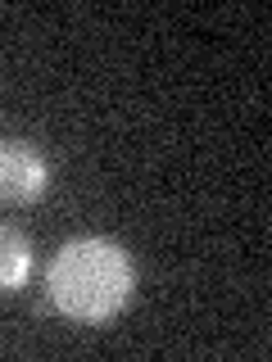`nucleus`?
Here are the masks:
<instances>
[{"label": "nucleus", "instance_id": "f257e3e1", "mask_svg": "<svg viewBox=\"0 0 272 362\" xmlns=\"http://www.w3.org/2000/svg\"><path fill=\"white\" fill-rule=\"evenodd\" d=\"M132 290H136L132 254L118 240H105V235L68 240L45 267L50 308L77 326H105L109 317L128 308Z\"/></svg>", "mask_w": 272, "mask_h": 362}, {"label": "nucleus", "instance_id": "f03ea898", "mask_svg": "<svg viewBox=\"0 0 272 362\" xmlns=\"http://www.w3.org/2000/svg\"><path fill=\"white\" fill-rule=\"evenodd\" d=\"M50 186V163L32 141H0V204H37Z\"/></svg>", "mask_w": 272, "mask_h": 362}, {"label": "nucleus", "instance_id": "7ed1b4c3", "mask_svg": "<svg viewBox=\"0 0 272 362\" xmlns=\"http://www.w3.org/2000/svg\"><path fill=\"white\" fill-rule=\"evenodd\" d=\"M28 276H32V240L18 226L0 222V294L23 290Z\"/></svg>", "mask_w": 272, "mask_h": 362}]
</instances>
